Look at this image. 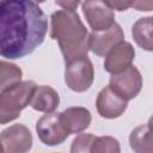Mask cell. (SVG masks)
<instances>
[{"instance_id": "1", "label": "cell", "mask_w": 153, "mask_h": 153, "mask_svg": "<svg viewBox=\"0 0 153 153\" xmlns=\"http://www.w3.org/2000/svg\"><path fill=\"white\" fill-rule=\"evenodd\" d=\"M48 20L35 1H0V55L16 60L31 54L44 41Z\"/></svg>"}, {"instance_id": "2", "label": "cell", "mask_w": 153, "mask_h": 153, "mask_svg": "<svg viewBox=\"0 0 153 153\" xmlns=\"http://www.w3.org/2000/svg\"><path fill=\"white\" fill-rule=\"evenodd\" d=\"M50 37L57 41L65 63L88 54V33L75 11L60 10L51 14Z\"/></svg>"}, {"instance_id": "3", "label": "cell", "mask_w": 153, "mask_h": 153, "mask_svg": "<svg viewBox=\"0 0 153 153\" xmlns=\"http://www.w3.org/2000/svg\"><path fill=\"white\" fill-rule=\"evenodd\" d=\"M37 85L35 81H20L0 93V124L8 123L20 116L32 98Z\"/></svg>"}, {"instance_id": "4", "label": "cell", "mask_w": 153, "mask_h": 153, "mask_svg": "<svg viewBox=\"0 0 153 153\" xmlns=\"http://www.w3.org/2000/svg\"><path fill=\"white\" fill-rule=\"evenodd\" d=\"M94 79V71L88 56L73 60L66 63L65 81L67 86L75 92L88 90Z\"/></svg>"}, {"instance_id": "5", "label": "cell", "mask_w": 153, "mask_h": 153, "mask_svg": "<svg viewBox=\"0 0 153 153\" xmlns=\"http://www.w3.org/2000/svg\"><path fill=\"white\" fill-rule=\"evenodd\" d=\"M109 87L126 102L135 98L142 87V78L135 66H130L123 72L112 74Z\"/></svg>"}, {"instance_id": "6", "label": "cell", "mask_w": 153, "mask_h": 153, "mask_svg": "<svg viewBox=\"0 0 153 153\" xmlns=\"http://www.w3.org/2000/svg\"><path fill=\"white\" fill-rule=\"evenodd\" d=\"M36 131L38 139L47 146L60 145L69 135L62 123L61 114L59 112L43 115L36 123Z\"/></svg>"}, {"instance_id": "7", "label": "cell", "mask_w": 153, "mask_h": 153, "mask_svg": "<svg viewBox=\"0 0 153 153\" xmlns=\"http://www.w3.org/2000/svg\"><path fill=\"white\" fill-rule=\"evenodd\" d=\"M0 142L5 153H26L32 147V135L24 124H13L0 133Z\"/></svg>"}, {"instance_id": "8", "label": "cell", "mask_w": 153, "mask_h": 153, "mask_svg": "<svg viewBox=\"0 0 153 153\" xmlns=\"http://www.w3.org/2000/svg\"><path fill=\"white\" fill-rule=\"evenodd\" d=\"M84 16L93 30V32H102L108 30L115 22L114 11L106 5L105 1L90 0L81 4Z\"/></svg>"}, {"instance_id": "9", "label": "cell", "mask_w": 153, "mask_h": 153, "mask_svg": "<svg viewBox=\"0 0 153 153\" xmlns=\"http://www.w3.org/2000/svg\"><path fill=\"white\" fill-rule=\"evenodd\" d=\"M124 33L122 27L114 23L108 30L102 32H91L88 35V50L97 56H105L116 44L123 42Z\"/></svg>"}, {"instance_id": "10", "label": "cell", "mask_w": 153, "mask_h": 153, "mask_svg": "<svg viewBox=\"0 0 153 153\" xmlns=\"http://www.w3.org/2000/svg\"><path fill=\"white\" fill-rule=\"evenodd\" d=\"M134 57L135 50L133 45L123 41L108 51L104 61V69L111 74H117L130 67Z\"/></svg>"}, {"instance_id": "11", "label": "cell", "mask_w": 153, "mask_h": 153, "mask_svg": "<svg viewBox=\"0 0 153 153\" xmlns=\"http://www.w3.org/2000/svg\"><path fill=\"white\" fill-rule=\"evenodd\" d=\"M128 102L118 97L109 86L100 90L97 96L96 106L98 114L104 118H117L127 109Z\"/></svg>"}, {"instance_id": "12", "label": "cell", "mask_w": 153, "mask_h": 153, "mask_svg": "<svg viewBox=\"0 0 153 153\" xmlns=\"http://www.w3.org/2000/svg\"><path fill=\"white\" fill-rule=\"evenodd\" d=\"M62 123L68 131V134H78L84 131L91 123V112L82 106L67 108L61 112Z\"/></svg>"}, {"instance_id": "13", "label": "cell", "mask_w": 153, "mask_h": 153, "mask_svg": "<svg viewBox=\"0 0 153 153\" xmlns=\"http://www.w3.org/2000/svg\"><path fill=\"white\" fill-rule=\"evenodd\" d=\"M60 104V97L59 93L50 86L47 85H41L37 86L31 102L29 105H31L32 109L42 112H53Z\"/></svg>"}, {"instance_id": "14", "label": "cell", "mask_w": 153, "mask_h": 153, "mask_svg": "<svg viewBox=\"0 0 153 153\" xmlns=\"http://www.w3.org/2000/svg\"><path fill=\"white\" fill-rule=\"evenodd\" d=\"M151 122L134 128L129 135V143L135 153H153Z\"/></svg>"}, {"instance_id": "15", "label": "cell", "mask_w": 153, "mask_h": 153, "mask_svg": "<svg viewBox=\"0 0 153 153\" xmlns=\"http://www.w3.org/2000/svg\"><path fill=\"white\" fill-rule=\"evenodd\" d=\"M152 27H153V18L146 17V18H140L133 25L131 29V35L136 44L147 51L153 50Z\"/></svg>"}, {"instance_id": "16", "label": "cell", "mask_w": 153, "mask_h": 153, "mask_svg": "<svg viewBox=\"0 0 153 153\" xmlns=\"http://www.w3.org/2000/svg\"><path fill=\"white\" fill-rule=\"evenodd\" d=\"M22 69L11 62L0 60V91H5L22 81Z\"/></svg>"}, {"instance_id": "17", "label": "cell", "mask_w": 153, "mask_h": 153, "mask_svg": "<svg viewBox=\"0 0 153 153\" xmlns=\"http://www.w3.org/2000/svg\"><path fill=\"white\" fill-rule=\"evenodd\" d=\"M90 153H121V146L112 136H98L94 137Z\"/></svg>"}, {"instance_id": "18", "label": "cell", "mask_w": 153, "mask_h": 153, "mask_svg": "<svg viewBox=\"0 0 153 153\" xmlns=\"http://www.w3.org/2000/svg\"><path fill=\"white\" fill-rule=\"evenodd\" d=\"M94 137L92 134H79L72 142L71 153H90Z\"/></svg>"}, {"instance_id": "19", "label": "cell", "mask_w": 153, "mask_h": 153, "mask_svg": "<svg viewBox=\"0 0 153 153\" xmlns=\"http://www.w3.org/2000/svg\"><path fill=\"white\" fill-rule=\"evenodd\" d=\"M106 5L114 11V10H117V11H126L127 8L131 7V4L130 1H105Z\"/></svg>"}, {"instance_id": "20", "label": "cell", "mask_w": 153, "mask_h": 153, "mask_svg": "<svg viewBox=\"0 0 153 153\" xmlns=\"http://www.w3.org/2000/svg\"><path fill=\"white\" fill-rule=\"evenodd\" d=\"M56 5L63 7L66 11H75V8L79 5V1H56Z\"/></svg>"}, {"instance_id": "21", "label": "cell", "mask_w": 153, "mask_h": 153, "mask_svg": "<svg viewBox=\"0 0 153 153\" xmlns=\"http://www.w3.org/2000/svg\"><path fill=\"white\" fill-rule=\"evenodd\" d=\"M152 6H153V4L151 1H147V2L137 1V2H133L131 4V7L137 8V11H151L152 10Z\"/></svg>"}, {"instance_id": "22", "label": "cell", "mask_w": 153, "mask_h": 153, "mask_svg": "<svg viewBox=\"0 0 153 153\" xmlns=\"http://www.w3.org/2000/svg\"><path fill=\"white\" fill-rule=\"evenodd\" d=\"M0 153H5V152H4V148H2V145H1V142H0Z\"/></svg>"}]
</instances>
